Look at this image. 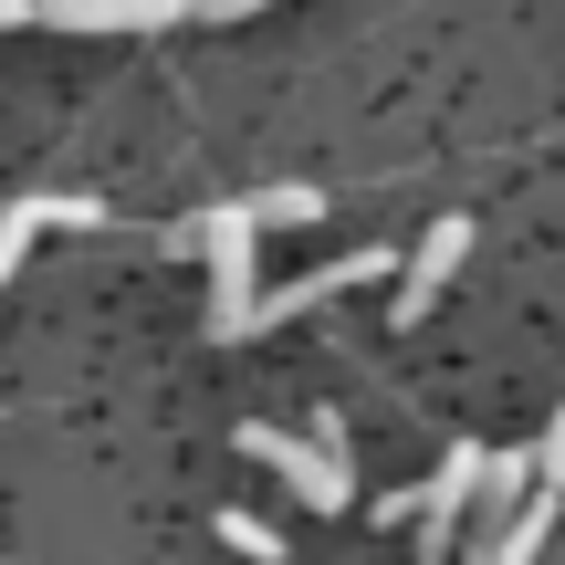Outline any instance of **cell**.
Here are the masks:
<instances>
[{
  "mask_svg": "<svg viewBox=\"0 0 565 565\" xmlns=\"http://www.w3.org/2000/svg\"><path fill=\"white\" fill-rule=\"evenodd\" d=\"M324 210V189H303V179H282V189H263V200H242V221L252 231H303Z\"/></svg>",
  "mask_w": 565,
  "mask_h": 565,
  "instance_id": "52a82bcc",
  "label": "cell"
},
{
  "mask_svg": "<svg viewBox=\"0 0 565 565\" xmlns=\"http://www.w3.org/2000/svg\"><path fill=\"white\" fill-rule=\"evenodd\" d=\"M32 21L53 32H158V21H189L179 0H32Z\"/></svg>",
  "mask_w": 565,
  "mask_h": 565,
  "instance_id": "8992f818",
  "label": "cell"
},
{
  "mask_svg": "<svg viewBox=\"0 0 565 565\" xmlns=\"http://www.w3.org/2000/svg\"><path fill=\"white\" fill-rule=\"evenodd\" d=\"M461 252H471V221H429L419 252H408V273H398V315L387 324H429V303L461 282Z\"/></svg>",
  "mask_w": 565,
  "mask_h": 565,
  "instance_id": "277c9868",
  "label": "cell"
},
{
  "mask_svg": "<svg viewBox=\"0 0 565 565\" xmlns=\"http://www.w3.org/2000/svg\"><path fill=\"white\" fill-rule=\"evenodd\" d=\"M221 545H231V555H252V565H273V555H282V534L263 524V513H221Z\"/></svg>",
  "mask_w": 565,
  "mask_h": 565,
  "instance_id": "9c48e42d",
  "label": "cell"
},
{
  "mask_svg": "<svg viewBox=\"0 0 565 565\" xmlns=\"http://www.w3.org/2000/svg\"><path fill=\"white\" fill-rule=\"evenodd\" d=\"M242 450H252V461L273 471L282 492H303V503H315V513H345V503H356V482H345L335 461H315V450H303L294 429H273V419H252V429H242Z\"/></svg>",
  "mask_w": 565,
  "mask_h": 565,
  "instance_id": "3957f363",
  "label": "cell"
},
{
  "mask_svg": "<svg viewBox=\"0 0 565 565\" xmlns=\"http://www.w3.org/2000/svg\"><path fill=\"white\" fill-rule=\"evenodd\" d=\"M471 461H482V450L450 440L440 471L419 482V513H408V524H419V565H450V534H461V503H471Z\"/></svg>",
  "mask_w": 565,
  "mask_h": 565,
  "instance_id": "5b68a950",
  "label": "cell"
},
{
  "mask_svg": "<svg viewBox=\"0 0 565 565\" xmlns=\"http://www.w3.org/2000/svg\"><path fill=\"white\" fill-rule=\"evenodd\" d=\"M189 242H200V263H210V335L242 345L252 335V294H263V231H252L242 210H210Z\"/></svg>",
  "mask_w": 565,
  "mask_h": 565,
  "instance_id": "6da1fadb",
  "label": "cell"
},
{
  "mask_svg": "<svg viewBox=\"0 0 565 565\" xmlns=\"http://www.w3.org/2000/svg\"><path fill=\"white\" fill-rule=\"evenodd\" d=\"M42 231H53V189H42V200H11V210H0V282L21 273V252H32Z\"/></svg>",
  "mask_w": 565,
  "mask_h": 565,
  "instance_id": "ba28073f",
  "label": "cell"
},
{
  "mask_svg": "<svg viewBox=\"0 0 565 565\" xmlns=\"http://www.w3.org/2000/svg\"><path fill=\"white\" fill-rule=\"evenodd\" d=\"M189 21H252V11H273V0H179Z\"/></svg>",
  "mask_w": 565,
  "mask_h": 565,
  "instance_id": "30bf717a",
  "label": "cell"
},
{
  "mask_svg": "<svg viewBox=\"0 0 565 565\" xmlns=\"http://www.w3.org/2000/svg\"><path fill=\"white\" fill-rule=\"evenodd\" d=\"M398 273V252H335V263H315L303 282H273V294H252V335L282 315H315V303H335V294H356V282H387Z\"/></svg>",
  "mask_w": 565,
  "mask_h": 565,
  "instance_id": "7a4b0ae2",
  "label": "cell"
}]
</instances>
